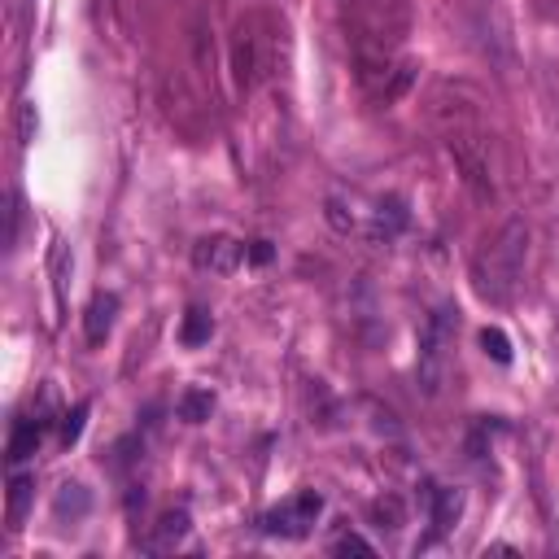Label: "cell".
Listing matches in <instances>:
<instances>
[{
	"mask_svg": "<svg viewBox=\"0 0 559 559\" xmlns=\"http://www.w3.org/2000/svg\"><path fill=\"white\" fill-rule=\"evenodd\" d=\"M525 254H529V228L520 219H511L503 232L490 241V249L477 258L472 276H477V293L485 302L503 306L520 284V271H525Z\"/></svg>",
	"mask_w": 559,
	"mask_h": 559,
	"instance_id": "6da1fadb",
	"label": "cell"
},
{
	"mask_svg": "<svg viewBox=\"0 0 559 559\" xmlns=\"http://www.w3.org/2000/svg\"><path fill=\"white\" fill-rule=\"evenodd\" d=\"M450 341H455V315L446 311H433V319L424 324L420 332V359H415V380L428 398L442 394L446 385V367H450Z\"/></svg>",
	"mask_w": 559,
	"mask_h": 559,
	"instance_id": "7a4b0ae2",
	"label": "cell"
},
{
	"mask_svg": "<svg viewBox=\"0 0 559 559\" xmlns=\"http://www.w3.org/2000/svg\"><path fill=\"white\" fill-rule=\"evenodd\" d=\"M324 516V494L319 490H302V494H293V498H284L280 507H271L263 520H258V529L267 533V538H306V533L315 529V520Z\"/></svg>",
	"mask_w": 559,
	"mask_h": 559,
	"instance_id": "3957f363",
	"label": "cell"
},
{
	"mask_svg": "<svg viewBox=\"0 0 559 559\" xmlns=\"http://www.w3.org/2000/svg\"><path fill=\"white\" fill-rule=\"evenodd\" d=\"M258 27H263V18H249V22H241V31H236V75H241V83H254L258 75H267V62H271L263 53Z\"/></svg>",
	"mask_w": 559,
	"mask_h": 559,
	"instance_id": "277c9868",
	"label": "cell"
},
{
	"mask_svg": "<svg viewBox=\"0 0 559 559\" xmlns=\"http://www.w3.org/2000/svg\"><path fill=\"white\" fill-rule=\"evenodd\" d=\"M193 263L201 271H219V276H228L245 263V245L232 241V236H201L193 245Z\"/></svg>",
	"mask_w": 559,
	"mask_h": 559,
	"instance_id": "5b68a950",
	"label": "cell"
},
{
	"mask_svg": "<svg viewBox=\"0 0 559 559\" xmlns=\"http://www.w3.org/2000/svg\"><path fill=\"white\" fill-rule=\"evenodd\" d=\"M114 315H118V297L114 293H97L88 302V315H83V332H88L92 346H101L114 328Z\"/></svg>",
	"mask_w": 559,
	"mask_h": 559,
	"instance_id": "8992f818",
	"label": "cell"
},
{
	"mask_svg": "<svg viewBox=\"0 0 559 559\" xmlns=\"http://www.w3.org/2000/svg\"><path fill=\"white\" fill-rule=\"evenodd\" d=\"M188 511H166V516L158 520V525H153V538L145 542V551H175V546H180L184 538H188Z\"/></svg>",
	"mask_w": 559,
	"mask_h": 559,
	"instance_id": "52a82bcc",
	"label": "cell"
},
{
	"mask_svg": "<svg viewBox=\"0 0 559 559\" xmlns=\"http://www.w3.org/2000/svg\"><path fill=\"white\" fill-rule=\"evenodd\" d=\"M44 428H49V420H18L14 424V433H9V459L14 463H22V459H31L35 450H40V442H44Z\"/></svg>",
	"mask_w": 559,
	"mask_h": 559,
	"instance_id": "ba28073f",
	"label": "cell"
},
{
	"mask_svg": "<svg viewBox=\"0 0 559 559\" xmlns=\"http://www.w3.org/2000/svg\"><path fill=\"white\" fill-rule=\"evenodd\" d=\"M31 498H35V477H27V472L9 477V529L22 525V516H27Z\"/></svg>",
	"mask_w": 559,
	"mask_h": 559,
	"instance_id": "9c48e42d",
	"label": "cell"
},
{
	"mask_svg": "<svg viewBox=\"0 0 559 559\" xmlns=\"http://www.w3.org/2000/svg\"><path fill=\"white\" fill-rule=\"evenodd\" d=\"M210 411H214V394H210V389H184L180 402H175V415L188 420V424L210 420Z\"/></svg>",
	"mask_w": 559,
	"mask_h": 559,
	"instance_id": "30bf717a",
	"label": "cell"
},
{
	"mask_svg": "<svg viewBox=\"0 0 559 559\" xmlns=\"http://www.w3.org/2000/svg\"><path fill=\"white\" fill-rule=\"evenodd\" d=\"M428 498H433V525H437V533H446V529L459 520V511H463V498H459L455 490H433Z\"/></svg>",
	"mask_w": 559,
	"mask_h": 559,
	"instance_id": "8fae6325",
	"label": "cell"
},
{
	"mask_svg": "<svg viewBox=\"0 0 559 559\" xmlns=\"http://www.w3.org/2000/svg\"><path fill=\"white\" fill-rule=\"evenodd\" d=\"M210 332H214V319H210V311H201V306H193V311L184 315L180 341H184V346H201V341H210Z\"/></svg>",
	"mask_w": 559,
	"mask_h": 559,
	"instance_id": "7c38bea8",
	"label": "cell"
},
{
	"mask_svg": "<svg viewBox=\"0 0 559 559\" xmlns=\"http://www.w3.org/2000/svg\"><path fill=\"white\" fill-rule=\"evenodd\" d=\"M481 350L490 354L494 363H511V341H507L503 328H485V332H481Z\"/></svg>",
	"mask_w": 559,
	"mask_h": 559,
	"instance_id": "4fadbf2b",
	"label": "cell"
},
{
	"mask_svg": "<svg viewBox=\"0 0 559 559\" xmlns=\"http://www.w3.org/2000/svg\"><path fill=\"white\" fill-rule=\"evenodd\" d=\"M83 516L88 511V494H83V485H66L62 490V498H57V516Z\"/></svg>",
	"mask_w": 559,
	"mask_h": 559,
	"instance_id": "5bb4252c",
	"label": "cell"
},
{
	"mask_svg": "<svg viewBox=\"0 0 559 559\" xmlns=\"http://www.w3.org/2000/svg\"><path fill=\"white\" fill-rule=\"evenodd\" d=\"M372 516H376L380 529H402V503L398 498H380V503L372 507Z\"/></svg>",
	"mask_w": 559,
	"mask_h": 559,
	"instance_id": "9a60e30c",
	"label": "cell"
},
{
	"mask_svg": "<svg viewBox=\"0 0 559 559\" xmlns=\"http://www.w3.org/2000/svg\"><path fill=\"white\" fill-rule=\"evenodd\" d=\"M83 420H88V402H79V407H75V411H70L66 420H62V442H66V446H75V442H79V433H83Z\"/></svg>",
	"mask_w": 559,
	"mask_h": 559,
	"instance_id": "2e32d148",
	"label": "cell"
},
{
	"mask_svg": "<svg viewBox=\"0 0 559 559\" xmlns=\"http://www.w3.org/2000/svg\"><path fill=\"white\" fill-rule=\"evenodd\" d=\"M332 555H376V546L367 538H359V533H346V538L332 542Z\"/></svg>",
	"mask_w": 559,
	"mask_h": 559,
	"instance_id": "e0dca14e",
	"label": "cell"
},
{
	"mask_svg": "<svg viewBox=\"0 0 559 559\" xmlns=\"http://www.w3.org/2000/svg\"><path fill=\"white\" fill-rule=\"evenodd\" d=\"M18 136H22V145L35 136V105H22V118H18Z\"/></svg>",
	"mask_w": 559,
	"mask_h": 559,
	"instance_id": "ac0fdd59",
	"label": "cell"
},
{
	"mask_svg": "<svg viewBox=\"0 0 559 559\" xmlns=\"http://www.w3.org/2000/svg\"><path fill=\"white\" fill-rule=\"evenodd\" d=\"M245 258H249V263H271V245L267 241H254V245L245 249Z\"/></svg>",
	"mask_w": 559,
	"mask_h": 559,
	"instance_id": "d6986e66",
	"label": "cell"
}]
</instances>
